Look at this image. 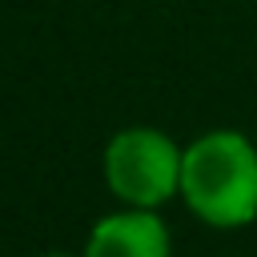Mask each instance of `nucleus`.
<instances>
[{"label": "nucleus", "mask_w": 257, "mask_h": 257, "mask_svg": "<svg viewBox=\"0 0 257 257\" xmlns=\"http://www.w3.org/2000/svg\"><path fill=\"white\" fill-rule=\"evenodd\" d=\"M169 253H173L169 229L153 209H120L88 229L80 257H169Z\"/></svg>", "instance_id": "obj_3"}, {"label": "nucleus", "mask_w": 257, "mask_h": 257, "mask_svg": "<svg viewBox=\"0 0 257 257\" xmlns=\"http://www.w3.org/2000/svg\"><path fill=\"white\" fill-rule=\"evenodd\" d=\"M181 197L213 229H241L257 217V145L237 128H213L185 149Z\"/></svg>", "instance_id": "obj_1"}, {"label": "nucleus", "mask_w": 257, "mask_h": 257, "mask_svg": "<svg viewBox=\"0 0 257 257\" xmlns=\"http://www.w3.org/2000/svg\"><path fill=\"white\" fill-rule=\"evenodd\" d=\"M185 149L173 145L161 128L133 124L120 128L104 149V181L124 209H157L181 193Z\"/></svg>", "instance_id": "obj_2"}, {"label": "nucleus", "mask_w": 257, "mask_h": 257, "mask_svg": "<svg viewBox=\"0 0 257 257\" xmlns=\"http://www.w3.org/2000/svg\"><path fill=\"white\" fill-rule=\"evenodd\" d=\"M36 257H68V253H36Z\"/></svg>", "instance_id": "obj_4"}]
</instances>
